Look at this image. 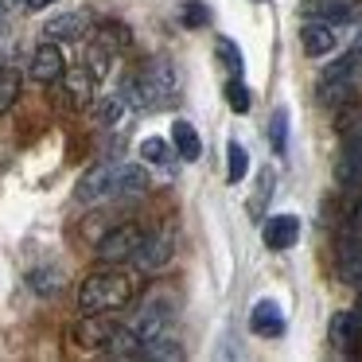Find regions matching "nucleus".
Instances as JSON below:
<instances>
[{
  "instance_id": "14",
  "label": "nucleus",
  "mask_w": 362,
  "mask_h": 362,
  "mask_svg": "<svg viewBox=\"0 0 362 362\" xmlns=\"http://www.w3.org/2000/svg\"><path fill=\"white\" fill-rule=\"evenodd\" d=\"M168 323H172L168 304H164V300H148V304L141 308V315H136L133 331L141 335V343H152L156 335H164V331H168Z\"/></svg>"
},
{
  "instance_id": "9",
  "label": "nucleus",
  "mask_w": 362,
  "mask_h": 362,
  "mask_svg": "<svg viewBox=\"0 0 362 362\" xmlns=\"http://www.w3.org/2000/svg\"><path fill=\"white\" fill-rule=\"evenodd\" d=\"M261 242H265V250H273V253L292 250V245L300 242V218L296 214H269L265 226H261Z\"/></svg>"
},
{
  "instance_id": "2",
  "label": "nucleus",
  "mask_w": 362,
  "mask_h": 362,
  "mask_svg": "<svg viewBox=\"0 0 362 362\" xmlns=\"http://www.w3.org/2000/svg\"><path fill=\"white\" fill-rule=\"evenodd\" d=\"M136 288H141V281H136L129 269L121 265H102L94 269V273L82 276L78 284V312L94 315V312H121V308H129L136 300Z\"/></svg>"
},
{
  "instance_id": "1",
  "label": "nucleus",
  "mask_w": 362,
  "mask_h": 362,
  "mask_svg": "<svg viewBox=\"0 0 362 362\" xmlns=\"http://www.w3.org/2000/svg\"><path fill=\"white\" fill-rule=\"evenodd\" d=\"M121 98H125V105H133V110H141V113L168 110V105L180 98V74H175V66L168 63V59H152L141 71L125 74Z\"/></svg>"
},
{
  "instance_id": "18",
  "label": "nucleus",
  "mask_w": 362,
  "mask_h": 362,
  "mask_svg": "<svg viewBox=\"0 0 362 362\" xmlns=\"http://www.w3.org/2000/svg\"><path fill=\"white\" fill-rule=\"evenodd\" d=\"M133 261L141 269H164L168 261H172V234H148Z\"/></svg>"
},
{
  "instance_id": "23",
  "label": "nucleus",
  "mask_w": 362,
  "mask_h": 362,
  "mask_svg": "<svg viewBox=\"0 0 362 362\" xmlns=\"http://www.w3.org/2000/svg\"><path fill=\"white\" fill-rule=\"evenodd\" d=\"M315 94H320V102L323 105H343V102H351V94H354V82H343V78H323L320 74V82H315Z\"/></svg>"
},
{
  "instance_id": "31",
  "label": "nucleus",
  "mask_w": 362,
  "mask_h": 362,
  "mask_svg": "<svg viewBox=\"0 0 362 362\" xmlns=\"http://www.w3.org/2000/svg\"><path fill=\"white\" fill-rule=\"evenodd\" d=\"M273 183H276V175L265 168V172H261V180H257V195L250 199V211L253 214H261V203H265V199H273Z\"/></svg>"
},
{
  "instance_id": "33",
  "label": "nucleus",
  "mask_w": 362,
  "mask_h": 362,
  "mask_svg": "<svg viewBox=\"0 0 362 362\" xmlns=\"http://www.w3.org/2000/svg\"><path fill=\"white\" fill-rule=\"evenodd\" d=\"M16 4H20L24 12H43V8H51L55 0H16Z\"/></svg>"
},
{
  "instance_id": "30",
  "label": "nucleus",
  "mask_w": 362,
  "mask_h": 362,
  "mask_svg": "<svg viewBox=\"0 0 362 362\" xmlns=\"http://www.w3.org/2000/svg\"><path fill=\"white\" fill-rule=\"evenodd\" d=\"M180 20H183V28H206V20H211V8H206L203 0H187L183 4V12H180Z\"/></svg>"
},
{
  "instance_id": "4",
  "label": "nucleus",
  "mask_w": 362,
  "mask_h": 362,
  "mask_svg": "<svg viewBox=\"0 0 362 362\" xmlns=\"http://www.w3.org/2000/svg\"><path fill=\"white\" fill-rule=\"evenodd\" d=\"M113 327H117V323L110 320V312H94V315L82 312L78 320L66 327V343L82 346V351H102V346L110 343Z\"/></svg>"
},
{
  "instance_id": "22",
  "label": "nucleus",
  "mask_w": 362,
  "mask_h": 362,
  "mask_svg": "<svg viewBox=\"0 0 362 362\" xmlns=\"http://www.w3.org/2000/svg\"><path fill=\"white\" fill-rule=\"evenodd\" d=\"M20 94H24V74H20L16 66H0V117L12 113V105L20 102Z\"/></svg>"
},
{
  "instance_id": "7",
  "label": "nucleus",
  "mask_w": 362,
  "mask_h": 362,
  "mask_svg": "<svg viewBox=\"0 0 362 362\" xmlns=\"http://www.w3.org/2000/svg\"><path fill=\"white\" fill-rule=\"evenodd\" d=\"M113 175H117V164H94L90 172H82L78 187H74V199L78 203H102V199H113Z\"/></svg>"
},
{
  "instance_id": "29",
  "label": "nucleus",
  "mask_w": 362,
  "mask_h": 362,
  "mask_svg": "<svg viewBox=\"0 0 362 362\" xmlns=\"http://www.w3.org/2000/svg\"><path fill=\"white\" fill-rule=\"evenodd\" d=\"M226 105H230L234 113H250L253 98H250V86H245L242 78H230V82H226Z\"/></svg>"
},
{
  "instance_id": "8",
  "label": "nucleus",
  "mask_w": 362,
  "mask_h": 362,
  "mask_svg": "<svg viewBox=\"0 0 362 362\" xmlns=\"http://www.w3.org/2000/svg\"><path fill=\"white\" fill-rule=\"evenodd\" d=\"M59 82H63V94L71 110H90V102L98 94V78L90 74V66H66Z\"/></svg>"
},
{
  "instance_id": "6",
  "label": "nucleus",
  "mask_w": 362,
  "mask_h": 362,
  "mask_svg": "<svg viewBox=\"0 0 362 362\" xmlns=\"http://www.w3.org/2000/svg\"><path fill=\"white\" fill-rule=\"evenodd\" d=\"M32 78L40 82V86H55L59 78H63V71H66V59H63V43H51V40H43L40 47L32 51Z\"/></svg>"
},
{
  "instance_id": "37",
  "label": "nucleus",
  "mask_w": 362,
  "mask_h": 362,
  "mask_svg": "<svg viewBox=\"0 0 362 362\" xmlns=\"http://www.w3.org/2000/svg\"><path fill=\"white\" fill-rule=\"evenodd\" d=\"M253 4H265V0H253Z\"/></svg>"
},
{
  "instance_id": "36",
  "label": "nucleus",
  "mask_w": 362,
  "mask_h": 362,
  "mask_svg": "<svg viewBox=\"0 0 362 362\" xmlns=\"http://www.w3.org/2000/svg\"><path fill=\"white\" fill-rule=\"evenodd\" d=\"M351 312H354V315H358V323H362V296H358V304H354V308H351Z\"/></svg>"
},
{
  "instance_id": "17",
  "label": "nucleus",
  "mask_w": 362,
  "mask_h": 362,
  "mask_svg": "<svg viewBox=\"0 0 362 362\" xmlns=\"http://www.w3.org/2000/svg\"><path fill=\"white\" fill-rule=\"evenodd\" d=\"M152 187L144 164H117V175H113V195H144Z\"/></svg>"
},
{
  "instance_id": "12",
  "label": "nucleus",
  "mask_w": 362,
  "mask_h": 362,
  "mask_svg": "<svg viewBox=\"0 0 362 362\" xmlns=\"http://www.w3.org/2000/svg\"><path fill=\"white\" fill-rule=\"evenodd\" d=\"M250 331L261 339H281L284 335V312L276 300H257L250 312Z\"/></svg>"
},
{
  "instance_id": "27",
  "label": "nucleus",
  "mask_w": 362,
  "mask_h": 362,
  "mask_svg": "<svg viewBox=\"0 0 362 362\" xmlns=\"http://www.w3.org/2000/svg\"><path fill=\"white\" fill-rule=\"evenodd\" d=\"M269 144H273V152L276 156H284L288 152V110L284 105H276L273 110V121H269Z\"/></svg>"
},
{
  "instance_id": "5",
  "label": "nucleus",
  "mask_w": 362,
  "mask_h": 362,
  "mask_svg": "<svg viewBox=\"0 0 362 362\" xmlns=\"http://www.w3.org/2000/svg\"><path fill=\"white\" fill-rule=\"evenodd\" d=\"M90 32H94L90 12H59V16H51L43 24V40L51 43H82Z\"/></svg>"
},
{
  "instance_id": "11",
  "label": "nucleus",
  "mask_w": 362,
  "mask_h": 362,
  "mask_svg": "<svg viewBox=\"0 0 362 362\" xmlns=\"http://www.w3.org/2000/svg\"><path fill=\"white\" fill-rule=\"evenodd\" d=\"M300 43H304V55L308 59H323L339 47V32L335 24H323V20H308L300 28Z\"/></svg>"
},
{
  "instance_id": "20",
  "label": "nucleus",
  "mask_w": 362,
  "mask_h": 362,
  "mask_svg": "<svg viewBox=\"0 0 362 362\" xmlns=\"http://www.w3.org/2000/svg\"><path fill=\"white\" fill-rule=\"evenodd\" d=\"M335 133L343 136V141H354V136H362V102H343L335 105Z\"/></svg>"
},
{
  "instance_id": "16",
  "label": "nucleus",
  "mask_w": 362,
  "mask_h": 362,
  "mask_svg": "<svg viewBox=\"0 0 362 362\" xmlns=\"http://www.w3.org/2000/svg\"><path fill=\"white\" fill-rule=\"evenodd\" d=\"M308 20H323V24H343V20L354 16V0H308L304 4Z\"/></svg>"
},
{
  "instance_id": "25",
  "label": "nucleus",
  "mask_w": 362,
  "mask_h": 362,
  "mask_svg": "<svg viewBox=\"0 0 362 362\" xmlns=\"http://www.w3.org/2000/svg\"><path fill=\"white\" fill-rule=\"evenodd\" d=\"M214 59H218L222 66H226L234 78H242V71H245V55H242V47H238L234 40H226V35H218L214 40Z\"/></svg>"
},
{
  "instance_id": "19",
  "label": "nucleus",
  "mask_w": 362,
  "mask_h": 362,
  "mask_svg": "<svg viewBox=\"0 0 362 362\" xmlns=\"http://www.w3.org/2000/svg\"><path fill=\"white\" fill-rule=\"evenodd\" d=\"M172 152L180 160H187V164H195V160L203 156V141H199V133H195L191 121H175L172 125Z\"/></svg>"
},
{
  "instance_id": "34",
  "label": "nucleus",
  "mask_w": 362,
  "mask_h": 362,
  "mask_svg": "<svg viewBox=\"0 0 362 362\" xmlns=\"http://www.w3.org/2000/svg\"><path fill=\"white\" fill-rule=\"evenodd\" d=\"M4 24H8V0H0V32H4Z\"/></svg>"
},
{
  "instance_id": "28",
  "label": "nucleus",
  "mask_w": 362,
  "mask_h": 362,
  "mask_svg": "<svg viewBox=\"0 0 362 362\" xmlns=\"http://www.w3.org/2000/svg\"><path fill=\"white\" fill-rule=\"evenodd\" d=\"M141 156H144V164H168V160H172V144H168L164 136H144Z\"/></svg>"
},
{
  "instance_id": "10",
  "label": "nucleus",
  "mask_w": 362,
  "mask_h": 362,
  "mask_svg": "<svg viewBox=\"0 0 362 362\" xmlns=\"http://www.w3.org/2000/svg\"><path fill=\"white\" fill-rule=\"evenodd\" d=\"M362 234H346L339 238V253H335V273L343 284H351V288H362Z\"/></svg>"
},
{
  "instance_id": "24",
  "label": "nucleus",
  "mask_w": 362,
  "mask_h": 362,
  "mask_svg": "<svg viewBox=\"0 0 362 362\" xmlns=\"http://www.w3.org/2000/svg\"><path fill=\"white\" fill-rule=\"evenodd\" d=\"M90 105H94V117H98L102 129H113L121 117H125V110H129L121 94H105V98H98V102H90Z\"/></svg>"
},
{
  "instance_id": "15",
  "label": "nucleus",
  "mask_w": 362,
  "mask_h": 362,
  "mask_svg": "<svg viewBox=\"0 0 362 362\" xmlns=\"http://www.w3.org/2000/svg\"><path fill=\"white\" fill-rule=\"evenodd\" d=\"M28 288L35 292L40 300H55V296H63V288H66V273H63V265H35L32 273H28Z\"/></svg>"
},
{
  "instance_id": "13",
  "label": "nucleus",
  "mask_w": 362,
  "mask_h": 362,
  "mask_svg": "<svg viewBox=\"0 0 362 362\" xmlns=\"http://www.w3.org/2000/svg\"><path fill=\"white\" fill-rule=\"evenodd\" d=\"M331 343L343 354H358L362 351V323L354 312H335L331 315Z\"/></svg>"
},
{
  "instance_id": "32",
  "label": "nucleus",
  "mask_w": 362,
  "mask_h": 362,
  "mask_svg": "<svg viewBox=\"0 0 362 362\" xmlns=\"http://www.w3.org/2000/svg\"><path fill=\"white\" fill-rule=\"evenodd\" d=\"M346 226L354 230V234H362V195L351 203V211H346Z\"/></svg>"
},
{
  "instance_id": "21",
  "label": "nucleus",
  "mask_w": 362,
  "mask_h": 362,
  "mask_svg": "<svg viewBox=\"0 0 362 362\" xmlns=\"http://www.w3.org/2000/svg\"><path fill=\"white\" fill-rule=\"evenodd\" d=\"M98 43L117 55V51L133 47V32H129V24H121V20H102V24H98Z\"/></svg>"
},
{
  "instance_id": "35",
  "label": "nucleus",
  "mask_w": 362,
  "mask_h": 362,
  "mask_svg": "<svg viewBox=\"0 0 362 362\" xmlns=\"http://www.w3.org/2000/svg\"><path fill=\"white\" fill-rule=\"evenodd\" d=\"M351 47H354V51H358V55H362V28H358V32H354V43H351Z\"/></svg>"
},
{
  "instance_id": "26",
  "label": "nucleus",
  "mask_w": 362,
  "mask_h": 362,
  "mask_svg": "<svg viewBox=\"0 0 362 362\" xmlns=\"http://www.w3.org/2000/svg\"><path fill=\"white\" fill-rule=\"evenodd\" d=\"M245 175H250V152H245V144L230 141V144H226V180L238 187Z\"/></svg>"
},
{
  "instance_id": "3",
  "label": "nucleus",
  "mask_w": 362,
  "mask_h": 362,
  "mask_svg": "<svg viewBox=\"0 0 362 362\" xmlns=\"http://www.w3.org/2000/svg\"><path fill=\"white\" fill-rule=\"evenodd\" d=\"M144 238H148L144 222H117V226L102 230V238L94 242L98 265H125V261H133L141 253Z\"/></svg>"
}]
</instances>
